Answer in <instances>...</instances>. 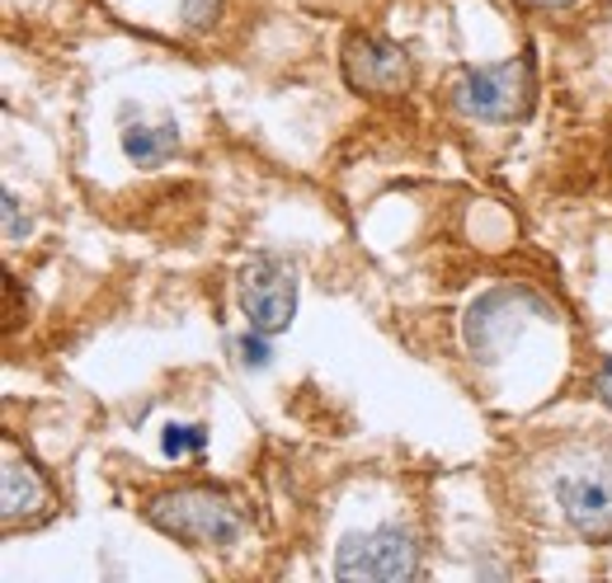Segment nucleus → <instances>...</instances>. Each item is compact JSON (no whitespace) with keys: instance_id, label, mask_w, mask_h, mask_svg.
I'll return each mask as SVG.
<instances>
[{"instance_id":"6e6552de","label":"nucleus","mask_w":612,"mask_h":583,"mask_svg":"<svg viewBox=\"0 0 612 583\" xmlns=\"http://www.w3.org/2000/svg\"><path fill=\"white\" fill-rule=\"evenodd\" d=\"M175 151H180V128H175V118H165V123H141V114L132 118V108H123V155H128L137 170L165 165Z\"/></svg>"},{"instance_id":"f257e3e1","label":"nucleus","mask_w":612,"mask_h":583,"mask_svg":"<svg viewBox=\"0 0 612 583\" xmlns=\"http://www.w3.org/2000/svg\"><path fill=\"white\" fill-rule=\"evenodd\" d=\"M147 523L161 527L165 537H175L184 546H198V550H227L241 541L245 532V517L241 509L217 494V490H203V485H184V490H165L147 503Z\"/></svg>"},{"instance_id":"4468645a","label":"nucleus","mask_w":612,"mask_h":583,"mask_svg":"<svg viewBox=\"0 0 612 583\" xmlns=\"http://www.w3.org/2000/svg\"><path fill=\"white\" fill-rule=\"evenodd\" d=\"M593 390H599V400L612 409V358H603V368H599V376H593Z\"/></svg>"},{"instance_id":"20e7f679","label":"nucleus","mask_w":612,"mask_h":583,"mask_svg":"<svg viewBox=\"0 0 612 583\" xmlns=\"http://www.w3.org/2000/svg\"><path fill=\"white\" fill-rule=\"evenodd\" d=\"M235 302H241V315L250 329L259 335H282L297 315V273L288 259H278L274 249H259L255 259L241 269V282H235Z\"/></svg>"},{"instance_id":"1a4fd4ad","label":"nucleus","mask_w":612,"mask_h":583,"mask_svg":"<svg viewBox=\"0 0 612 583\" xmlns=\"http://www.w3.org/2000/svg\"><path fill=\"white\" fill-rule=\"evenodd\" d=\"M0 503H5V527H14L20 517H34L47 509V490L38 480V470L20 462V456H10L5 462V494H0Z\"/></svg>"},{"instance_id":"9b49d317","label":"nucleus","mask_w":612,"mask_h":583,"mask_svg":"<svg viewBox=\"0 0 612 583\" xmlns=\"http://www.w3.org/2000/svg\"><path fill=\"white\" fill-rule=\"evenodd\" d=\"M269 335H259V329H250V335L241 339V362H245V368H269Z\"/></svg>"},{"instance_id":"f03ea898","label":"nucleus","mask_w":612,"mask_h":583,"mask_svg":"<svg viewBox=\"0 0 612 583\" xmlns=\"http://www.w3.org/2000/svg\"><path fill=\"white\" fill-rule=\"evenodd\" d=\"M448 100L471 123H509L523 118L532 104V71L523 57L485 61V67H462L448 85Z\"/></svg>"},{"instance_id":"7ed1b4c3","label":"nucleus","mask_w":612,"mask_h":583,"mask_svg":"<svg viewBox=\"0 0 612 583\" xmlns=\"http://www.w3.org/2000/svg\"><path fill=\"white\" fill-rule=\"evenodd\" d=\"M546 306L523 288H495L471 302L462 320V343L476 362H499L518 339H523L528 320H538Z\"/></svg>"},{"instance_id":"2eb2a0df","label":"nucleus","mask_w":612,"mask_h":583,"mask_svg":"<svg viewBox=\"0 0 612 583\" xmlns=\"http://www.w3.org/2000/svg\"><path fill=\"white\" fill-rule=\"evenodd\" d=\"M532 5H565V0H532Z\"/></svg>"},{"instance_id":"0eeeda50","label":"nucleus","mask_w":612,"mask_h":583,"mask_svg":"<svg viewBox=\"0 0 612 583\" xmlns=\"http://www.w3.org/2000/svg\"><path fill=\"white\" fill-rule=\"evenodd\" d=\"M344 81L358 94H401L411 85V53L391 38L354 34L344 43Z\"/></svg>"},{"instance_id":"39448f33","label":"nucleus","mask_w":612,"mask_h":583,"mask_svg":"<svg viewBox=\"0 0 612 583\" xmlns=\"http://www.w3.org/2000/svg\"><path fill=\"white\" fill-rule=\"evenodd\" d=\"M419 574V546L405 527H372L358 537H344L335 550V579H377L401 583Z\"/></svg>"},{"instance_id":"ddd939ff","label":"nucleus","mask_w":612,"mask_h":583,"mask_svg":"<svg viewBox=\"0 0 612 583\" xmlns=\"http://www.w3.org/2000/svg\"><path fill=\"white\" fill-rule=\"evenodd\" d=\"M28 231V222H20V198L5 194V241H20Z\"/></svg>"},{"instance_id":"9d476101","label":"nucleus","mask_w":612,"mask_h":583,"mask_svg":"<svg viewBox=\"0 0 612 583\" xmlns=\"http://www.w3.org/2000/svg\"><path fill=\"white\" fill-rule=\"evenodd\" d=\"M161 447H165V456H203L208 452V429L203 423H170V429L161 433Z\"/></svg>"},{"instance_id":"f8f14e48","label":"nucleus","mask_w":612,"mask_h":583,"mask_svg":"<svg viewBox=\"0 0 612 583\" xmlns=\"http://www.w3.org/2000/svg\"><path fill=\"white\" fill-rule=\"evenodd\" d=\"M217 14V0H184V20L194 24V28H203Z\"/></svg>"},{"instance_id":"423d86ee","label":"nucleus","mask_w":612,"mask_h":583,"mask_svg":"<svg viewBox=\"0 0 612 583\" xmlns=\"http://www.w3.org/2000/svg\"><path fill=\"white\" fill-rule=\"evenodd\" d=\"M556 503L579 541H612V462H579L556 476Z\"/></svg>"}]
</instances>
